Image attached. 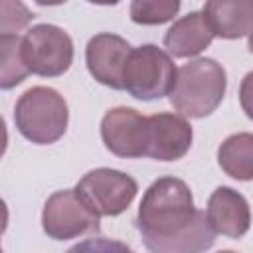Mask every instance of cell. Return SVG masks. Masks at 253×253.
<instances>
[{"label": "cell", "instance_id": "obj_1", "mask_svg": "<svg viewBox=\"0 0 253 253\" xmlns=\"http://www.w3.org/2000/svg\"><path fill=\"white\" fill-rule=\"evenodd\" d=\"M196 211L188 184L180 178L164 176L144 192L138 206L136 227L142 239L170 237L186 229L194 221Z\"/></svg>", "mask_w": 253, "mask_h": 253}, {"label": "cell", "instance_id": "obj_2", "mask_svg": "<svg viewBox=\"0 0 253 253\" xmlns=\"http://www.w3.org/2000/svg\"><path fill=\"white\" fill-rule=\"evenodd\" d=\"M227 87L225 69L210 57H200L176 69V79L170 89L172 107L190 119L211 115L221 103Z\"/></svg>", "mask_w": 253, "mask_h": 253}, {"label": "cell", "instance_id": "obj_3", "mask_svg": "<svg viewBox=\"0 0 253 253\" xmlns=\"http://www.w3.org/2000/svg\"><path fill=\"white\" fill-rule=\"evenodd\" d=\"M14 121L22 136L36 144H51L63 136L69 111L63 95L51 87H32L16 103Z\"/></svg>", "mask_w": 253, "mask_h": 253}, {"label": "cell", "instance_id": "obj_4", "mask_svg": "<svg viewBox=\"0 0 253 253\" xmlns=\"http://www.w3.org/2000/svg\"><path fill=\"white\" fill-rule=\"evenodd\" d=\"M176 79L174 61L158 45L146 43L130 49L125 65L123 83L125 89L140 101L162 99L170 93Z\"/></svg>", "mask_w": 253, "mask_h": 253}, {"label": "cell", "instance_id": "obj_5", "mask_svg": "<svg viewBox=\"0 0 253 253\" xmlns=\"http://www.w3.org/2000/svg\"><path fill=\"white\" fill-rule=\"evenodd\" d=\"M26 67L42 77L63 75L73 63V42L67 32L51 24H40L22 38Z\"/></svg>", "mask_w": 253, "mask_h": 253}, {"label": "cell", "instance_id": "obj_6", "mask_svg": "<svg viewBox=\"0 0 253 253\" xmlns=\"http://www.w3.org/2000/svg\"><path fill=\"white\" fill-rule=\"evenodd\" d=\"M79 200L97 215L123 213L136 196V182L125 172L97 168L87 172L73 188Z\"/></svg>", "mask_w": 253, "mask_h": 253}, {"label": "cell", "instance_id": "obj_7", "mask_svg": "<svg viewBox=\"0 0 253 253\" xmlns=\"http://www.w3.org/2000/svg\"><path fill=\"white\" fill-rule=\"evenodd\" d=\"M42 227L51 239H73L99 231V217L79 200L75 190H61L47 198L42 211Z\"/></svg>", "mask_w": 253, "mask_h": 253}, {"label": "cell", "instance_id": "obj_8", "mask_svg": "<svg viewBox=\"0 0 253 253\" xmlns=\"http://www.w3.org/2000/svg\"><path fill=\"white\" fill-rule=\"evenodd\" d=\"M101 138L107 150L121 158L146 156L148 119L130 107H115L101 121Z\"/></svg>", "mask_w": 253, "mask_h": 253}, {"label": "cell", "instance_id": "obj_9", "mask_svg": "<svg viewBox=\"0 0 253 253\" xmlns=\"http://www.w3.org/2000/svg\"><path fill=\"white\" fill-rule=\"evenodd\" d=\"M128 55H130L128 42L117 34H97L89 40L85 49L89 73L99 83L113 89H125L123 73Z\"/></svg>", "mask_w": 253, "mask_h": 253}, {"label": "cell", "instance_id": "obj_10", "mask_svg": "<svg viewBox=\"0 0 253 253\" xmlns=\"http://www.w3.org/2000/svg\"><path fill=\"white\" fill-rule=\"evenodd\" d=\"M148 119V140L146 156L162 162H172L182 158L192 146V126L190 123L174 113H158Z\"/></svg>", "mask_w": 253, "mask_h": 253}, {"label": "cell", "instance_id": "obj_11", "mask_svg": "<svg viewBox=\"0 0 253 253\" xmlns=\"http://www.w3.org/2000/svg\"><path fill=\"white\" fill-rule=\"evenodd\" d=\"M206 219L215 233L239 239L247 233L251 221L247 200L239 192L227 186H219L208 200Z\"/></svg>", "mask_w": 253, "mask_h": 253}, {"label": "cell", "instance_id": "obj_12", "mask_svg": "<svg viewBox=\"0 0 253 253\" xmlns=\"http://www.w3.org/2000/svg\"><path fill=\"white\" fill-rule=\"evenodd\" d=\"M202 14L213 36L235 40L251 32L253 2L251 0H237V2L211 0L204 6Z\"/></svg>", "mask_w": 253, "mask_h": 253}, {"label": "cell", "instance_id": "obj_13", "mask_svg": "<svg viewBox=\"0 0 253 253\" xmlns=\"http://www.w3.org/2000/svg\"><path fill=\"white\" fill-rule=\"evenodd\" d=\"M213 40L202 12H190L176 20L164 36V47L174 57H192L202 53Z\"/></svg>", "mask_w": 253, "mask_h": 253}, {"label": "cell", "instance_id": "obj_14", "mask_svg": "<svg viewBox=\"0 0 253 253\" xmlns=\"http://www.w3.org/2000/svg\"><path fill=\"white\" fill-rule=\"evenodd\" d=\"M150 253H204L215 241V231L206 219V211L198 210L194 221L170 237L142 239Z\"/></svg>", "mask_w": 253, "mask_h": 253}, {"label": "cell", "instance_id": "obj_15", "mask_svg": "<svg viewBox=\"0 0 253 253\" xmlns=\"http://www.w3.org/2000/svg\"><path fill=\"white\" fill-rule=\"evenodd\" d=\"M217 162L227 176L235 180H251L253 178V134L237 132L227 136L217 150Z\"/></svg>", "mask_w": 253, "mask_h": 253}, {"label": "cell", "instance_id": "obj_16", "mask_svg": "<svg viewBox=\"0 0 253 253\" xmlns=\"http://www.w3.org/2000/svg\"><path fill=\"white\" fill-rule=\"evenodd\" d=\"M30 69L22 57V40L18 36L0 38V89H12L28 77Z\"/></svg>", "mask_w": 253, "mask_h": 253}, {"label": "cell", "instance_id": "obj_17", "mask_svg": "<svg viewBox=\"0 0 253 253\" xmlns=\"http://www.w3.org/2000/svg\"><path fill=\"white\" fill-rule=\"evenodd\" d=\"M180 10L176 0H134L130 4V18L136 24L156 26L172 20Z\"/></svg>", "mask_w": 253, "mask_h": 253}, {"label": "cell", "instance_id": "obj_18", "mask_svg": "<svg viewBox=\"0 0 253 253\" xmlns=\"http://www.w3.org/2000/svg\"><path fill=\"white\" fill-rule=\"evenodd\" d=\"M34 20V12L18 0H0V38L16 36Z\"/></svg>", "mask_w": 253, "mask_h": 253}, {"label": "cell", "instance_id": "obj_19", "mask_svg": "<svg viewBox=\"0 0 253 253\" xmlns=\"http://www.w3.org/2000/svg\"><path fill=\"white\" fill-rule=\"evenodd\" d=\"M67 253H134L126 243L109 237H91L73 245Z\"/></svg>", "mask_w": 253, "mask_h": 253}, {"label": "cell", "instance_id": "obj_20", "mask_svg": "<svg viewBox=\"0 0 253 253\" xmlns=\"http://www.w3.org/2000/svg\"><path fill=\"white\" fill-rule=\"evenodd\" d=\"M6 146H8V130H6V123H4V119L0 115V158L6 152Z\"/></svg>", "mask_w": 253, "mask_h": 253}, {"label": "cell", "instance_id": "obj_21", "mask_svg": "<svg viewBox=\"0 0 253 253\" xmlns=\"http://www.w3.org/2000/svg\"><path fill=\"white\" fill-rule=\"evenodd\" d=\"M6 227H8V208H6L4 200L0 198V235L6 231Z\"/></svg>", "mask_w": 253, "mask_h": 253}, {"label": "cell", "instance_id": "obj_22", "mask_svg": "<svg viewBox=\"0 0 253 253\" xmlns=\"http://www.w3.org/2000/svg\"><path fill=\"white\" fill-rule=\"evenodd\" d=\"M219 253H235V251H219Z\"/></svg>", "mask_w": 253, "mask_h": 253}, {"label": "cell", "instance_id": "obj_23", "mask_svg": "<svg viewBox=\"0 0 253 253\" xmlns=\"http://www.w3.org/2000/svg\"><path fill=\"white\" fill-rule=\"evenodd\" d=\"M0 253H2V247H0Z\"/></svg>", "mask_w": 253, "mask_h": 253}]
</instances>
